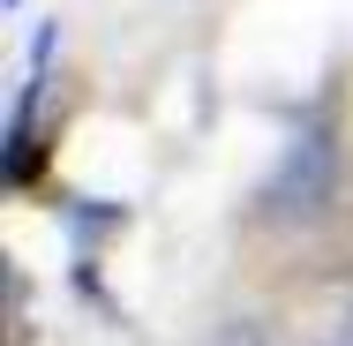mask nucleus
<instances>
[{
    "label": "nucleus",
    "mask_w": 353,
    "mask_h": 346,
    "mask_svg": "<svg viewBox=\"0 0 353 346\" xmlns=\"http://www.w3.org/2000/svg\"><path fill=\"white\" fill-rule=\"evenodd\" d=\"M339 196V143L323 136V128H301V136L279 151V166H271V181H263V218L271 226H308V218H323Z\"/></svg>",
    "instance_id": "1"
},
{
    "label": "nucleus",
    "mask_w": 353,
    "mask_h": 346,
    "mask_svg": "<svg viewBox=\"0 0 353 346\" xmlns=\"http://www.w3.org/2000/svg\"><path fill=\"white\" fill-rule=\"evenodd\" d=\"M211 346H279V339H271V324H263V316H225Z\"/></svg>",
    "instance_id": "2"
},
{
    "label": "nucleus",
    "mask_w": 353,
    "mask_h": 346,
    "mask_svg": "<svg viewBox=\"0 0 353 346\" xmlns=\"http://www.w3.org/2000/svg\"><path fill=\"white\" fill-rule=\"evenodd\" d=\"M323 346H353V331H339V339H323Z\"/></svg>",
    "instance_id": "3"
},
{
    "label": "nucleus",
    "mask_w": 353,
    "mask_h": 346,
    "mask_svg": "<svg viewBox=\"0 0 353 346\" xmlns=\"http://www.w3.org/2000/svg\"><path fill=\"white\" fill-rule=\"evenodd\" d=\"M8 8H15V0H8Z\"/></svg>",
    "instance_id": "4"
}]
</instances>
